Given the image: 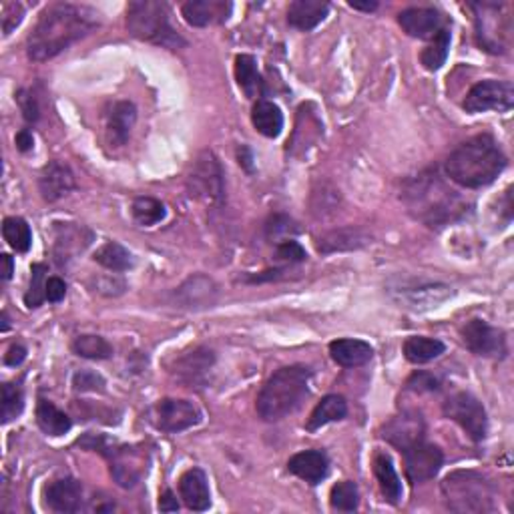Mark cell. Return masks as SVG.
<instances>
[{"mask_svg": "<svg viewBox=\"0 0 514 514\" xmlns=\"http://www.w3.org/2000/svg\"><path fill=\"white\" fill-rule=\"evenodd\" d=\"M99 14L89 6L57 3L45 9L38 17L33 33L29 35V59L37 62L54 59L70 45L81 41L99 27Z\"/></svg>", "mask_w": 514, "mask_h": 514, "instance_id": "1", "label": "cell"}, {"mask_svg": "<svg viewBox=\"0 0 514 514\" xmlns=\"http://www.w3.org/2000/svg\"><path fill=\"white\" fill-rule=\"evenodd\" d=\"M402 200L418 221L432 229L446 227L472 213V203L450 189L436 171L420 173L410 179L402 192Z\"/></svg>", "mask_w": 514, "mask_h": 514, "instance_id": "2", "label": "cell"}, {"mask_svg": "<svg viewBox=\"0 0 514 514\" xmlns=\"http://www.w3.org/2000/svg\"><path fill=\"white\" fill-rule=\"evenodd\" d=\"M506 169V155L490 135H477L458 145L445 163L446 175L466 189L494 184Z\"/></svg>", "mask_w": 514, "mask_h": 514, "instance_id": "3", "label": "cell"}, {"mask_svg": "<svg viewBox=\"0 0 514 514\" xmlns=\"http://www.w3.org/2000/svg\"><path fill=\"white\" fill-rule=\"evenodd\" d=\"M312 370L302 363L280 368L259 392L256 408L265 422H278L304 404L310 394Z\"/></svg>", "mask_w": 514, "mask_h": 514, "instance_id": "4", "label": "cell"}, {"mask_svg": "<svg viewBox=\"0 0 514 514\" xmlns=\"http://www.w3.org/2000/svg\"><path fill=\"white\" fill-rule=\"evenodd\" d=\"M126 30L143 43L159 45L165 49H181L187 43L169 22V9L159 0H135L126 6Z\"/></svg>", "mask_w": 514, "mask_h": 514, "instance_id": "5", "label": "cell"}, {"mask_svg": "<svg viewBox=\"0 0 514 514\" xmlns=\"http://www.w3.org/2000/svg\"><path fill=\"white\" fill-rule=\"evenodd\" d=\"M446 506L454 512L485 514L494 509V486L474 470H456L442 480Z\"/></svg>", "mask_w": 514, "mask_h": 514, "instance_id": "6", "label": "cell"}, {"mask_svg": "<svg viewBox=\"0 0 514 514\" xmlns=\"http://www.w3.org/2000/svg\"><path fill=\"white\" fill-rule=\"evenodd\" d=\"M187 192L208 208H221L225 201L224 169L213 151H201L187 175Z\"/></svg>", "mask_w": 514, "mask_h": 514, "instance_id": "7", "label": "cell"}, {"mask_svg": "<svg viewBox=\"0 0 514 514\" xmlns=\"http://www.w3.org/2000/svg\"><path fill=\"white\" fill-rule=\"evenodd\" d=\"M474 11V25H477V43L480 49L493 54H504L509 49L510 20L502 17L504 4L477 3L470 4Z\"/></svg>", "mask_w": 514, "mask_h": 514, "instance_id": "8", "label": "cell"}, {"mask_svg": "<svg viewBox=\"0 0 514 514\" xmlns=\"http://www.w3.org/2000/svg\"><path fill=\"white\" fill-rule=\"evenodd\" d=\"M445 416L454 420L474 442L486 438L488 416L482 402L470 392H456L445 402Z\"/></svg>", "mask_w": 514, "mask_h": 514, "instance_id": "9", "label": "cell"}, {"mask_svg": "<svg viewBox=\"0 0 514 514\" xmlns=\"http://www.w3.org/2000/svg\"><path fill=\"white\" fill-rule=\"evenodd\" d=\"M390 296L400 307L412 312H424L438 307L445 299L453 296V288L440 281H400L398 286H390Z\"/></svg>", "mask_w": 514, "mask_h": 514, "instance_id": "10", "label": "cell"}, {"mask_svg": "<svg viewBox=\"0 0 514 514\" xmlns=\"http://www.w3.org/2000/svg\"><path fill=\"white\" fill-rule=\"evenodd\" d=\"M514 105V86L509 81H496V78H488V81L477 83L472 89L466 93L462 107L466 113H486V110H498V113H506Z\"/></svg>", "mask_w": 514, "mask_h": 514, "instance_id": "11", "label": "cell"}, {"mask_svg": "<svg viewBox=\"0 0 514 514\" xmlns=\"http://www.w3.org/2000/svg\"><path fill=\"white\" fill-rule=\"evenodd\" d=\"M462 342L472 354L480 358H504L506 355V336L502 330L493 328L485 320L474 318L466 322L462 328Z\"/></svg>", "mask_w": 514, "mask_h": 514, "instance_id": "12", "label": "cell"}, {"mask_svg": "<svg viewBox=\"0 0 514 514\" xmlns=\"http://www.w3.org/2000/svg\"><path fill=\"white\" fill-rule=\"evenodd\" d=\"M153 422L159 430L177 434L201 422V412L193 402L179 398H163L153 406Z\"/></svg>", "mask_w": 514, "mask_h": 514, "instance_id": "13", "label": "cell"}, {"mask_svg": "<svg viewBox=\"0 0 514 514\" xmlns=\"http://www.w3.org/2000/svg\"><path fill=\"white\" fill-rule=\"evenodd\" d=\"M110 461V477L123 488H133L147 472V453L141 446H118L105 453Z\"/></svg>", "mask_w": 514, "mask_h": 514, "instance_id": "14", "label": "cell"}, {"mask_svg": "<svg viewBox=\"0 0 514 514\" xmlns=\"http://www.w3.org/2000/svg\"><path fill=\"white\" fill-rule=\"evenodd\" d=\"M406 466V477L410 482H426L432 480L440 472L445 464V454L436 445L430 442H414L412 446L402 450Z\"/></svg>", "mask_w": 514, "mask_h": 514, "instance_id": "15", "label": "cell"}, {"mask_svg": "<svg viewBox=\"0 0 514 514\" xmlns=\"http://www.w3.org/2000/svg\"><path fill=\"white\" fill-rule=\"evenodd\" d=\"M45 504L59 514L78 512L83 509V485L70 477L53 480L45 488Z\"/></svg>", "mask_w": 514, "mask_h": 514, "instance_id": "16", "label": "cell"}, {"mask_svg": "<svg viewBox=\"0 0 514 514\" xmlns=\"http://www.w3.org/2000/svg\"><path fill=\"white\" fill-rule=\"evenodd\" d=\"M75 187L77 181L73 171H70L69 165L61 161H51L49 165H45L41 177H38V192H41L43 200L49 203H54L62 200V197H67Z\"/></svg>", "mask_w": 514, "mask_h": 514, "instance_id": "17", "label": "cell"}, {"mask_svg": "<svg viewBox=\"0 0 514 514\" xmlns=\"http://www.w3.org/2000/svg\"><path fill=\"white\" fill-rule=\"evenodd\" d=\"M382 438L388 440L392 446H396L400 453L414 442L424 440V420L420 414L404 412L384 426Z\"/></svg>", "mask_w": 514, "mask_h": 514, "instance_id": "18", "label": "cell"}, {"mask_svg": "<svg viewBox=\"0 0 514 514\" xmlns=\"http://www.w3.org/2000/svg\"><path fill=\"white\" fill-rule=\"evenodd\" d=\"M232 11L233 4L225 3V0H189L181 9V14H184L187 25L203 29L225 22Z\"/></svg>", "mask_w": 514, "mask_h": 514, "instance_id": "19", "label": "cell"}, {"mask_svg": "<svg viewBox=\"0 0 514 514\" xmlns=\"http://www.w3.org/2000/svg\"><path fill=\"white\" fill-rule=\"evenodd\" d=\"M442 14L436 9H424V6H412L398 14V25L404 29V33L414 38H434L442 29Z\"/></svg>", "mask_w": 514, "mask_h": 514, "instance_id": "20", "label": "cell"}, {"mask_svg": "<svg viewBox=\"0 0 514 514\" xmlns=\"http://www.w3.org/2000/svg\"><path fill=\"white\" fill-rule=\"evenodd\" d=\"M216 363V354L208 347H193V350L179 355L175 363L171 366V371L175 374L179 382L184 384H197L200 379L208 374L209 368Z\"/></svg>", "mask_w": 514, "mask_h": 514, "instance_id": "21", "label": "cell"}, {"mask_svg": "<svg viewBox=\"0 0 514 514\" xmlns=\"http://www.w3.org/2000/svg\"><path fill=\"white\" fill-rule=\"evenodd\" d=\"M288 470L294 477L302 478L307 485H320L328 477L330 461L323 450H304V453L294 454L288 461Z\"/></svg>", "mask_w": 514, "mask_h": 514, "instance_id": "22", "label": "cell"}, {"mask_svg": "<svg viewBox=\"0 0 514 514\" xmlns=\"http://www.w3.org/2000/svg\"><path fill=\"white\" fill-rule=\"evenodd\" d=\"M179 496L189 510L203 512L211 506L209 482L201 469H189L179 478Z\"/></svg>", "mask_w": 514, "mask_h": 514, "instance_id": "23", "label": "cell"}, {"mask_svg": "<svg viewBox=\"0 0 514 514\" xmlns=\"http://www.w3.org/2000/svg\"><path fill=\"white\" fill-rule=\"evenodd\" d=\"M137 121V107L131 101H117L107 115V139L113 147H123Z\"/></svg>", "mask_w": 514, "mask_h": 514, "instance_id": "24", "label": "cell"}, {"mask_svg": "<svg viewBox=\"0 0 514 514\" xmlns=\"http://www.w3.org/2000/svg\"><path fill=\"white\" fill-rule=\"evenodd\" d=\"M330 4L323 0H296L288 9V25L302 33H310L320 22L326 20Z\"/></svg>", "mask_w": 514, "mask_h": 514, "instance_id": "25", "label": "cell"}, {"mask_svg": "<svg viewBox=\"0 0 514 514\" xmlns=\"http://www.w3.org/2000/svg\"><path fill=\"white\" fill-rule=\"evenodd\" d=\"M330 355L338 366L342 368H360L374 358V347L363 339L342 338L330 344Z\"/></svg>", "mask_w": 514, "mask_h": 514, "instance_id": "26", "label": "cell"}, {"mask_svg": "<svg viewBox=\"0 0 514 514\" xmlns=\"http://www.w3.org/2000/svg\"><path fill=\"white\" fill-rule=\"evenodd\" d=\"M217 286L205 275H193L175 291V298L187 307H208L216 302Z\"/></svg>", "mask_w": 514, "mask_h": 514, "instance_id": "27", "label": "cell"}, {"mask_svg": "<svg viewBox=\"0 0 514 514\" xmlns=\"http://www.w3.org/2000/svg\"><path fill=\"white\" fill-rule=\"evenodd\" d=\"M370 237L362 232L358 227H344L336 229V232H330L326 235H322L318 241H315V248L320 253H336V251H350L358 249L362 245L368 243Z\"/></svg>", "mask_w": 514, "mask_h": 514, "instance_id": "28", "label": "cell"}, {"mask_svg": "<svg viewBox=\"0 0 514 514\" xmlns=\"http://www.w3.org/2000/svg\"><path fill=\"white\" fill-rule=\"evenodd\" d=\"M251 123L264 137L275 139L283 129V113L273 101L259 99L251 109Z\"/></svg>", "mask_w": 514, "mask_h": 514, "instance_id": "29", "label": "cell"}, {"mask_svg": "<svg viewBox=\"0 0 514 514\" xmlns=\"http://www.w3.org/2000/svg\"><path fill=\"white\" fill-rule=\"evenodd\" d=\"M374 477L378 480L379 493L390 504H398L402 501V482L394 469L392 458L384 453L374 456Z\"/></svg>", "mask_w": 514, "mask_h": 514, "instance_id": "30", "label": "cell"}, {"mask_svg": "<svg viewBox=\"0 0 514 514\" xmlns=\"http://www.w3.org/2000/svg\"><path fill=\"white\" fill-rule=\"evenodd\" d=\"M347 416V402L344 396H338V394H330V396L322 398L318 402V406L314 408V412L310 414V420L306 424L307 432L320 430L322 426H326L330 422H339Z\"/></svg>", "mask_w": 514, "mask_h": 514, "instance_id": "31", "label": "cell"}, {"mask_svg": "<svg viewBox=\"0 0 514 514\" xmlns=\"http://www.w3.org/2000/svg\"><path fill=\"white\" fill-rule=\"evenodd\" d=\"M446 346L445 342H440L436 338H426V336H412L408 338L404 346H402V352H404L406 360L410 363H428L432 360L440 358L445 354Z\"/></svg>", "mask_w": 514, "mask_h": 514, "instance_id": "32", "label": "cell"}, {"mask_svg": "<svg viewBox=\"0 0 514 514\" xmlns=\"http://www.w3.org/2000/svg\"><path fill=\"white\" fill-rule=\"evenodd\" d=\"M37 422L41 426V430L49 436H62L70 430V418L53 404L51 400L41 398L37 404Z\"/></svg>", "mask_w": 514, "mask_h": 514, "instance_id": "33", "label": "cell"}, {"mask_svg": "<svg viewBox=\"0 0 514 514\" xmlns=\"http://www.w3.org/2000/svg\"><path fill=\"white\" fill-rule=\"evenodd\" d=\"M235 81L245 93V97L256 99L262 93V77H259L257 62L251 54H240L235 59Z\"/></svg>", "mask_w": 514, "mask_h": 514, "instance_id": "34", "label": "cell"}, {"mask_svg": "<svg viewBox=\"0 0 514 514\" xmlns=\"http://www.w3.org/2000/svg\"><path fill=\"white\" fill-rule=\"evenodd\" d=\"M94 262L110 272H126L133 267V256L129 249H125L121 243L107 241L105 245L94 251Z\"/></svg>", "mask_w": 514, "mask_h": 514, "instance_id": "35", "label": "cell"}, {"mask_svg": "<svg viewBox=\"0 0 514 514\" xmlns=\"http://www.w3.org/2000/svg\"><path fill=\"white\" fill-rule=\"evenodd\" d=\"M70 347H73V352L78 355V358H86V360H109L110 355H113V346H110L102 336H94V334L77 336Z\"/></svg>", "mask_w": 514, "mask_h": 514, "instance_id": "36", "label": "cell"}, {"mask_svg": "<svg viewBox=\"0 0 514 514\" xmlns=\"http://www.w3.org/2000/svg\"><path fill=\"white\" fill-rule=\"evenodd\" d=\"M3 235L4 241L19 253H27L33 245V232L22 217H6L3 221Z\"/></svg>", "mask_w": 514, "mask_h": 514, "instance_id": "37", "label": "cell"}, {"mask_svg": "<svg viewBox=\"0 0 514 514\" xmlns=\"http://www.w3.org/2000/svg\"><path fill=\"white\" fill-rule=\"evenodd\" d=\"M131 211H133V219L143 227L157 225L159 221L165 219V216H167L165 205L159 200H155V197H147V195L137 197V200L133 201Z\"/></svg>", "mask_w": 514, "mask_h": 514, "instance_id": "38", "label": "cell"}, {"mask_svg": "<svg viewBox=\"0 0 514 514\" xmlns=\"http://www.w3.org/2000/svg\"><path fill=\"white\" fill-rule=\"evenodd\" d=\"M448 51H450V30L445 27L422 51L420 62L426 70H438L446 62Z\"/></svg>", "mask_w": 514, "mask_h": 514, "instance_id": "39", "label": "cell"}, {"mask_svg": "<svg viewBox=\"0 0 514 514\" xmlns=\"http://www.w3.org/2000/svg\"><path fill=\"white\" fill-rule=\"evenodd\" d=\"M25 408V394L17 384H3V400H0V418L3 424H9L22 414Z\"/></svg>", "mask_w": 514, "mask_h": 514, "instance_id": "40", "label": "cell"}, {"mask_svg": "<svg viewBox=\"0 0 514 514\" xmlns=\"http://www.w3.org/2000/svg\"><path fill=\"white\" fill-rule=\"evenodd\" d=\"M358 502H360V493H358V486H355L352 480L338 482V485L331 488L330 504L334 510L354 512L355 509H358Z\"/></svg>", "mask_w": 514, "mask_h": 514, "instance_id": "41", "label": "cell"}, {"mask_svg": "<svg viewBox=\"0 0 514 514\" xmlns=\"http://www.w3.org/2000/svg\"><path fill=\"white\" fill-rule=\"evenodd\" d=\"M45 275H46L45 264H35L33 267H30V286L25 296V304L27 307H30V310H33V307H38L46 299Z\"/></svg>", "mask_w": 514, "mask_h": 514, "instance_id": "42", "label": "cell"}, {"mask_svg": "<svg viewBox=\"0 0 514 514\" xmlns=\"http://www.w3.org/2000/svg\"><path fill=\"white\" fill-rule=\"evenodd\" d=\"M73 386L77 392H105V379L101 374L91 370L77 371L73 378Z\"/></svg>", "mask_w": 514, "mask_h": 514, "instance_id": "43", "label": "cell"}, {"mask_svg": "<svg viewBox=\"0 0 514 514\" xmlns=\"http://www.w3.org/2000/svg\"><path fill=\"white\" fill-rule=\"evenodd\" d=\"M275 257L280 259V262H288V264H302L306 262L307 253L306 249L294 240H283L278 243V248H275Z\"/></svg>", "mask_w": 514, "mask_h": 514, "instance_id": "44", "label": "cell"}, {"mask_svg": "<svg viewBox=\"0 0 514 514\" xmlns=\"http://www.w3.org/2000/svg\"><path fill=\"white\" fill-rule=\"evenodd\" d=\"M267 237L270 240H280V237H286L290 233H298L296 221L290 219L288 216H273L270 221H267Z\"/></svg>", "mask_w": 514, "mask_h": 514, "instance_id": "45", "label": "cell"}, {"mask_svg": "<svg viewBox=\"0 0 514 514\" xmlns=\"http://www.w3.org/2000/svg\"><path fill=\"white\" fill-rule=\"evenodd\" d=\"M22 17H25V9L19 3H6L3 6V33L9 37L14 29H17Z\"/></svg>", "mask_w": 514, "mask_h": 514, "instance_id": "46", "label": "cell"}, {"mask_svg": "<svg viewBox=\"0 0 514 514\" xmlns=\"http://www.w3.org/2000/svg\"><path fill=\"white\" fill-rule=\"evenodd\" d=\"M17 101H19V107L22 110V117H25L29 123H37L38 117H41V110H38V102L35 99V94L30 91L20 89L17 93Z\"/></svg>", "mask_w": 514, "mask_h": 514, "instance_id": "47", "label": "cell"}, {"mask_svg": "<svg viewBox=\"0 0 514 514\" xmlns=\"http://www.w3.org/2000/svg\"><path fill=\"white\" fill-rule=\"evenodd\" d=\"M408 388L414 392H434L440 388V382L428 371H416V374L408 379Z\"/></svg>", "mask_w": 514, "mask_h": 514, "instance_id": "48", "label": "cell"}, {"mask_svg": "<svg viewBox=\"0 0 514 514\" xmlns=\"http://www.w3.org/2000/svg\"><path fill=\"white\" fill-rule=\"evenodd\" d=\"M67 296V283L62 281L61 278H49L46 280V302H51V304H59L65 299Z\"/></svg>", "mask_w": 514, "mask_h": 514, "instance_id": "49", "label": "cell"}, {"mask_svg": "<svg viewBox=\"0 0 514 514\" xmlns=\"http://www.w3.org/2000/svg\"><path fill=\"white\" fill-rule=\"evenodd\" d=\"M25 358H27V347L17 344V346H12L9 354L4 355V363L6 366H19V363H22Z\"/></svg>", "mask_w": 514, "mask_h": 514, "instance_id": "50", "label": "cell"}, {"mask_svg": "<svg viewBox=\"0 0 514 514\" xmlns=\"http://www.w3.org/2000/svg\"><path fill=\"white\" fill-rule=\"evenodd\" d=\"M159 510L161 512H177L179 510V502L175 494L171 493V490H163L161 496H159Z\"/></svg>", "mask_w": 514, "mask_h": 514, "instance_id": "51", "label": "cell"}, {"mask_svg": "<svg viewBox=\"0 0 514 514\" xmlns=\"http://www.w3.org/2000/svg\"><path fill=\"white\" fill-rule=\"evenodd\" d=\"M17 147H19V151L22 153H29L30 149L35 147V137H33V133H30L29 129H22L17 133Z\"/></svg>", "mask_w": 514, "mask_h": 514, "instance_id": "52", "label": "cell"}, {"mask_svg": "<svg viewBox=\"0 0 514 514\" xmlns=\"http://www.w3.org/2000/svg\"><path fill=\"white\" fill-rule=\"evenodd\" d=\"M0 264H3V280L6 281V280H11L12 278V270H14V262H12V257L9 256V253H3V256H0Z\"/></svg>", "mask_w": 514, "mask_h": 514, "instance_id": "53", "label": "cell"}, {"mask_svg": "<svg viewBox=\"0 0 514 514\" xmlns=\"http://www.w3.org/2000/svg\"><path fill=\"white\" fill-rule=\"evenodd\" d=\"M280 273H283V270H270V272H264V273H259L256 275V278H249L248 281L251 283H262V281H267V280H275V278H280Z\"/></svg>", "mask_w": 514, "mask_h": 514, "instance_id": "54", "label": "cell"}, {"mask_svg": "<svg viewBox=\"0 0 514 514\" xmlns=\"http://www.w3.org/2000/svg\"><path fill=\"white\" fill-rule=\"evenodd\" d=\"M347 4H350V9L363 11V12H371L378 9V3H347Z\"/></svg>", "mask_w": 514, "mask_h": 514, "instance_id": "55", "label": "cell"}, {"mask_svg": "<svg viewBox=\"0 0 514 514\" xmlns=\"http://www.w3.org/2000/svg\"><path fill=\"white\" fill-rule=\"evenodd\" d=\"M243 151H245V157L240 153V165H243L245 169L251 171V161H253V157H251V151L248 147H243Z\"/></svg>", "mask_w": 514, "mask_h": 514, "instance_id": "56", "label": "cell"}, {"mask_svg": "<svg viewBox=\"0 0 514 514\" xmlns=\"http://www.w3.org/2000/svg\"><path fill=\"white\" fill-rule=\"evenodd\" d=\"M9 330V315H6V312H3V331Z\"/></svg>", "mask_w": 514, "mask_h": 514, "instance_id": "57", "label": "cell"}]
</instances>
